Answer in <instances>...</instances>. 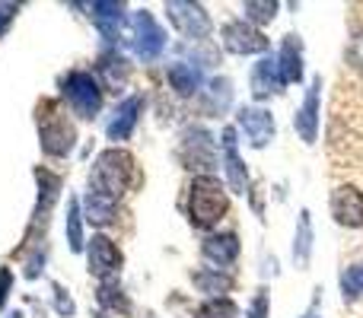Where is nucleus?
<instances>
[{
	"label": "nucleus",
	"mask_w": 363,
	"mask_h": 318,
	"mask_svg": "<svg viewBox=\"0 0 363 318\" xmlns=\"http://www.w3.org/2000/svg\"><path fill=\"white\" fill-rule=\"evenodd\" d=\"M226 213V194L217 178L211 175H198L191 181V194H188V220L198 229H211L223 220Z\"/></svg>",
	"instance_id": "1"
},
{
	"label": "nucleus",
	"mask_w": 363,
	"mask_h": 318,
	"mask_svg": "<svg viewBox=\"0 0 363 318\" xmlns=\"http://www.w3.org/2000/svg\"><path fill=\"white\" fill-rule=\"evenodd\" d=\"M134 178V159L131 153L125 150H106L93 166V175H89V191H99V194H108V198L118 200L125 194V188L131 185Z\"/></svg>",
	"instance_id": "2"
},
{
	"label": "nucleus",
	"mask_w": 363,
	"mask_h": 318,
	"mask_svg": "<svg viewBox=\"0 0 363 318\" xmlns=\"http://www.w3.org/2000/svg\"><path fill=\"white\" fill-rule=\"evenodd\" d=\"M74 140H77V131L61 112H57L51 102H42L38 106V144L48 157L61 159L74 150Z\"/></svg>",
	"instance_id": "3"
},
{
	"label": "nucleus",
	"mask_w": 363,
	"mask_h": 318,
	"mask_svg": "<svg viewBox=\"0 0 363 318\" xmlns=\"http://www.w3.org/2000/svg\"><path fill=\"white\" fill-rule=\"evenodd\" d=\"M64 99L80 118H96L102 108V89L86 70H70L64 76Z\"/></svg>",
	"instance_id": "4"
},
{
	"label": "nucleus",
	"mask_w": 363,
	"mask_h": 318,
	"mask_svg": "<svg viewBox=\"0 0 363 318\" xmlns=\"http://www.w3.org/2000/svg\"><path fill=\"white\" fill-rule=\"evenodd\" d=\"M131 45H134V51H138L144 61H153V57L163 55L166 32H163V25L153 19V13L138 10L131 16Z\"/></svg>",
	"instance_id": "5"
},
{
	"label": "nucleus",
	"mask_w": 363,
	"mask_h": 318,
	"mask_svg": "<svg viewBox=\"0 0 363 318\" xmlns=\"http://www.w3.org/2000/svg\"><path fill=\"white\" fill-rule=\"evenodd\" d=\"M166 16H169V23L176 25L185 38H191V42H201V38L211 35V16L204 13L201 4L172 0V4H166Z\"/></svg>",
	"instance_id": "6"
},
{
	"label": "nucleus",
	"mask_w": 363,
	"mask_h": 318,
	"mask_svg": "<svg viewBox=\"0 0 363 318\" xmlns=\"http://www.w3.org/2000/svg\"><path fill=\"white\" fill-rule=\"evenodd\" d=\"M236 127L245 134L249 147L262 150L274 140V115L268 108H258V106H249V108H239L236 115Z\"/></svg>",
	"instance_id": "7"
},
{
	"label": "nucleus",
	"mask_w": 363,
	"mask_h": 318,
	"mask_svg": "<svg viewBox=\"0 0 363 318\" xmlns=\"http://www.w3.org/2000/svg\"><path fill=\"white\" fill-rule=\"evenodd\" d=\"M86 261H89V274L93 277L112 280L121 268V251L108 236H93L89 239V249H86Z\"/></svg>",
	"instance_id": "8"
},
{
	"label": "nucleus",
	"mask_w": 363,
	"mask_h": 318,
	"mask_svg": "<svg viewBox=\"0 0 363 318\" xmlns=\"http://www.w3.org/2000/svg\"><path fill=\"white\" fill-rule=\"evenodd\" d=\"M332 217L338 226L363 229V191L354 185H341L332 191Z\"/></svg>",
	"instance_id": "9"
},
{
	"label": "nucleus",
	"mask_w": 363,
	"mask_h": 318,
	"mask_svg": "<svg viewBox=\"0 0 363 318\" xmlns=\"http://www.w3.org/2000/svg\"><path fill=\"white\" fill-rule=\"evenodd\" d=\"M223 48L233 55H262L268 51V38L258 29H252L245 19H236V23L223 25Z\"/></svg>",
	"instance_id": "10"
},
{
	"label": "nucleus",
	"mask_w": 363,
	"mask_h": 318,
	"mask_svg": "<svg viewBox=\"0 0 363 318\" xmlns=\"http://www.w3.org/2000/svg\"><path fill=\"white\" fill-rule=\"evenodd\" d=\"M319 96H322V76H313L306 99H303L300 112L294 115V127L303 137V144H315V137H319Z\"/></svg>",
	"instance_id": "11"
},
{
	"label": "nucleus",
	"mask_w": 363,
	"mask_h": 318,
	"mask_svg": "<svg viewBox=\"0 0 363 318\" xmlns=\"http://www.w3.org/2000/svg\"><path fill=\"white\" fill-rule=\"evenodd\" d=\"M223 166H226V181H230L233 194H245L249 185V172H245V162L239 159V147H236V127H223Z\"/></svg>",
	"instance_id": "12"
},
{
	"label": "nucleus",
	"mask_w": 363,
	"mask_h": 318,
	"mask_svg": "<svg viewBox=\"0 0 363 318\" xmlns=\"http://www.w3.org/2000/svg\"><path fill=\"white\" fill-rule=\"evenodd\" d=\"M140 108H144V96H128V99L121 102L118 108H115L112 121H108V125H106L108 140H115V144H121V140H128V137H131V134H134V127H138Z\"/></svg>",
	"instance_id": "13"
},
{
	"label": "nucleus",
	"mask_w": 363,
	"mask_h": 318,
	"mask_svg": "<svg viewBox=\"0 0 363 318\" xmlns=\"http://www.w3.org/2000/svg\"><path fill=\"white\" fill-rule=\"evenodd\" d=\"M89 16H93L96 29L102 32V38H108V42H115V38L121 35V29H125V6L121 4H106V0H99V4L89 6Z\"/></svg>",
	"instance_id": "14"
},
{
	"label": "nucleus",
	"mask_w": 363,
	"mask_h": 318,
	"mask_svg": "<svg viewBox=\"0 0 363 318\" xmlns=\"http://www.w3.org/2000/svg\"><path fill=\"white\" fill-rule=\"evenodd\" d=\"M277 70H281L284 86L287 83H300L303 80V45L296 35H287L277 51Z\"/></svg>",
	"instance_id": "15"
},
{
	"label": "nucleus",
	"mask_w": 363,
	"mask_h": 318,
	"mask_svg": "<svg viewBox=\"0 0 363 318\" xmlns=\"http://www.w3.org/2000/svg\"><path fill=\"white\" fill-rule=\"evenodd\" d=\"M281 86H284V80H281V70H277V57H262L252 67V96L255 99H268Z\"/></svg>",
	"instance_id": "16"
},
{
	"label": "nucleus",
	"mask_w": 363,
	"mask_h": 318,
	"mask_svg": "<svg viewBox=\"0 0 363 318\" xmlns=\"http://www.w3.org/2000/svg\"><path fill=\"white\" fill-rule=\"evenodd\" d=\"M201 255L207 261H213L217 268H226V264L236 261L239 255V239L236 232H220V236H207L204 245H201Z\"/></svg>",
	"instance_id": "17"
},
{
	"label": "nucleus",
	"mask_w": 363,
	"mask_h": 318,
	"mask_svg": "<svg viewBox=\"0 0 363 318\" xmlns=\"http://www.w3.org/2000/svg\"><path fill=\"white\" fill-rule=\"evenodd\" d=\"M80 210H83L86 223L106 226V223H112L115 210H118V200L108 198V194H99V191H86V198L80 200Z\"/></svg>",
	"instance_id": "18"
},
{
	"label": "nucleus",
	"mask_w": 363,
	"mask_h": 318,
	"mask_svg": "<svg viewBox=\"0 0 363 318\" xmlns=\"http://www.w3.org/2000/svg\"><path fill=\"white\" fill-rule=\"evenodd\" d=\"M35 178H38V207H35V223L45 226V220H48V210L55 207L57 200V191H61V178H57L55 172H48V169L38 166L35 169Z\"/></svg>",
	"instance_id": "19"
},
{
	"label": "nucleus",
	"mask_w": 363,
	"mask_h": 318,
	"mask_svg": "<svg viewBox=\"0 0 363 318\" xmlns=\"http://www.w3.org/2000/svg\"><path fill=\"white\" fill-rule=\"evenodd\" d=\"M309 258H313V217H309V210H300L296 236H294V264L300 271H306Z\"/></svg>",
	"instance_id": "20"
},
{
	"label": "nucleus",
	"mask_w": 363,
	"mask_h": 318,
	"mask_svg": "<svg viewBox=\"0 0 363 318\" xmlns=\"http://www.w3.org/2000/svg\"><path fill=\"white\" fill-rule=\"evenodd\" d=\"M99 74H102V80H106V86L118 93V89L128 83V74H131V70H128L125 57L115 55V51H108V55L99 57Z\"/></svg>",
	"instance_id": "21"
},
{
	"label": "nucleus",
	"mask_w": 363,
	"mask_h": 318,
	"mask_svg": "<svg viewBox=\"0 0 363 318\" xmlns=\"http://www.w3.org/2000/svg\"><path fill=\"white\" fill-rule=\"evenodd\" d=\"M166 76H169L172 89H176V93H182V96H191L194 89L201 86V70L191 67V64H185V61L169 64V67H166Z\"/></svg>",
	"instance_id": "22"
},
{
	"label": "nucleus",
	"mask_w": 363,
	"mask_h": 318,
	"mask_svg": "<svg viewBox=\"0 0 363 318\" xmlns=\"http://www.w3.org/2000/svg\"><path fill=\"white\" fill-rule=\"evenodd\" d=\"M64 232H67L70 251H77V255H80V251H83V210H80V200H77V198L67 200V223H64Z\"/></svg>",
	"instance_id": "23"
},
{
	"label": "nucleus",
	"mask_w": 363,
	"mask_h": 318,
	"mask_svg": "<svg viewBox=\"0 0 363 318\" xmlns=\"http://www.w3.org/2000/svg\"><path fill=\"white\" fill-rule=\"evenodd\" d=\"M341 296L345 302H357L363 296V261L341 271Z\"/></svg>",
	"instance_id": "24"
},
{
	"label": "nucleus",
	"mask_w": 363,
	"mask_h": 318,
	"mask_svg": "<svg viewBox=\"0 0 363 318\" xmlns=\"http://www.w3.org/2000/svg\"><path fill=\"white\" fill-rule=\"evenodd\" d=\"M191 280L198 283L204 293H211L213 300H217V293H226V290L233 287V277L220 274V271H198V274H191Z\"/></svg>",
	"instance_id": "25"
},
{
	"label": "nucleus",
	"mask_w": 363,
	"mask_h": 318,
	"mask_svg": "<svg viewBox=\"0 0 363 318\" xmlns=\"http://www.w3.org/2000/svg\"><path fill=\"white\" fill-rule=\"evenodd\" d=\"M242 13H245V23L264 25L277 16V4H271V0H262V4H258V0H249V4H242Z\"/></svg>",
	"instance_id": "26"
},
{
	"label": "nucleus",
	"mask_w": 363,
	"mask_h": 318,
	"mask_svg": "<svg viewBox=\"0 0 363 318\" xmlns=\"http://www.w3.org/2000/svg\"><path fill=\"white\" fill-rule=\"evenodd\" d=\"M99 306L102 309H115V312H128V300H125V293H121V287L115 280H102V287H99Z\"/></svg>",
	"instance_id": "27"
},
{
	"label": "nucleus",
	"mask_w": 363,
	"mask_h": 318,
	"mask_svg": "<svg viewBox=\"0 0 363 318\" xmlns=\"http://www.w3.org/2000/svg\"><path fill=\"white\" fill-rule=\"evenodd\" d=\"M194 318H236V302L226 300V296L223 300H220V296L217 300H207L204 306L194 312Z\"/></svg>",
	"instance_id": "28"
},
{
	"label": "nucleus",
	"mask_w": 363,
	"mask_h": 318,
	"mask_svg": "<svg viewBox=\"0 0 363 318\" xmlns=\"http://www.w3.org/2000/svg\"><path fill=\"white\" fill-rule=\"evenodd\" d=\"M55 309H57V315H64V318H70V315H74V309H77L74 300L64 293L61 283H55Z\"/></svg>",
	"instance_id": "29"
},
{
	"label": "nucleus",
	"mask_w": 363,
	"mask_h": 318,
	"mask_svg": "<svg viewBox=\"0 0 363 318\" xmlns=\"http://www.w3.org/2000/svg\"><path fill=\"white\" fill-rule=\"evenodd\" d=\"M245 318H268V293H264V290H258L255 293V300H252Z\"/></svg>",
	"instance_id": "30"
},
{
	"label": "nucleus",
	"mask_w": 363,
	"mask_h": 318,
	"mask_svg": "<svg viewBox=\"0 0 363 318\" xmlns=\"http://www.w3.org/2000/svg\"><path fill=\"white\" fill-rule=\"evenodd\" d=\"M16 13H19V4H0V38H4V35H6V29L13 25Z\"/></svg>",
	"instance_id": "31"
},
{
	"label": "nucleus",
	"mask_w": 363,
	"mask_h": 318,
	"mask_svg": "<svg viewBox=\"0 0 363 318\" xmlns=\"http://www.w3.org/2000/svg\"><path fill=\"white\" fill-rule=\"evenodd\" d=\"M42 261H45V249L38 245V249L32 251V258L26 261V277H29V280H35V277H38V271H42Z\"/></svg>",
	"instance_id": "32"
},
{
	"label": "nucleus",
	"mask_w": 363,
	"mask_h": 318,
	"mask_svg": "<svg viewBox=\"0 0 363 318\" xmlns=\"http://www.w3.org/2000/svg\"><path fill=\"white\" fill-rule=\"evenodd\" d=\"M10 287H13V274H10V268H0V306L6 302V293H10Z\"/></svg>",
	"instance_id": "33"
},
{
	"label": "nucleus",
	"mask_w": 363,
	"mask_h": 318,
	"mask_svg": "<svg viewBox=\"0 0 363 318\" xmlns=\"http://www.w3.org/2000/svg\"><path fill=\"white\" fill-rule=\"evenodd\" d=\"M303 318H319V315H313V312H309V315H303Z\"/></svg>",
	"instance_id": "34"
},
{
	"label": "nucleus",
	"mask_w": 363,
	"mask_h": 318,
	"mask_svg": "<svg viewBox=\"0 0 363 318\" xmlns=\"http://www.w3.org/2000/svg\"><path fill=\"white\" fill-rule=\"evenodd\" d=\"M10 318H23V315H19V312H13V315H10Z\"/></svg>",
	"instance_id": "35"
},
{
	"label": "nucleus",
	"mask_w": 363,
	"mask_h": 318,
	"mask_svg": "<svg viewBox=\"0 0 363 318\" xmlns=\"http://www.w3.org/2000/svg\"><path fill=\"white\" fill-rule=\"evenodd\" d=\"M93 318H106V315H93Z\"/></svg>",
	"instance_id": "36"
}]
</instances>
